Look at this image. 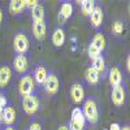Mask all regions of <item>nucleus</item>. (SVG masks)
<instances>
[{
  "mask_svg": "<svg viewBox=\"0 0 130 130\" xmlns=\"http://www.w3.org/2000/svg\"><path fill=\"white\" fill-rule=\"evenodd\" d=\"M12 79V69L8 64L0 65V89H7Z\"/></svg>",
  "mask_w": 130,
  "mask_h": 130,
  "instance_id": "f8f14e48",
  "label": "nucleus"
},
{
  "mask_svg": "<svg viewBox=\"0 0 130 130\" xmlns=\"http://www.w3.org/2000/svg\"><path fill=\"white\" fill-rule=\"evenodd\" d=\"M31 18L34 22H44V7L42 4L35 5L31 9Z\"/></svg>",
  "mask_w": 130,
  "mask_h": 130,
  "instance_id": "6ab92c4d",
  "label": "nucleus"
},
{
  "mask_svg": "<svg viewBox=\"0 0 130 130\" xmlns=\"http://www.w3.org/2000/svg\"><path fill=\"white\" fill-rule=\"evenodd\" d=\"M79 5H81V10H82L83 16L90 17L96 4H95L94 0H82V2L79 3Z\"/></svg>",
  "mask_w": 130,
  "mask_h": 130,
  "instance_id": "412c9836",
  "label": "nucleus"
},
{
  "mask_svg": "<svg viewBox=\"0 0 130 130\" xmlns=\"http://www.w3.org/2000/svg\"><path fill=\"white\" fill-rule=\"evenodd\" d=\"M22 109L29 116L35 115L39 111V99L34 94L22 96Z\"/></svg>",
  "mask_w": 130,
  "mask_h": 130,
  "instance_id": "423d86ee",
  "label": "nucleus"
},
{
  "mask_svg": "<svg viewBox=\"0 0 130 130\" xmlns=\"http://www.w3.org/2000/svg\"><path fill=\"white\" fill-rule=\"evenodd\" d=\"M91 68H92L98 74H100V77H102V79H103L104 74H105V72H107L105 59L103 57V55H100L99 57H96L95 60H92V65H91Z\"/></svg>",
  "mask_w": 130,
  "mask_h": 130,
  "instance_id": "2eb2a0df",
  "label": "nucleus"
},
{
  "mask_svg": "<svg viewBox=\"0 0 130 130\" xmlns=\"http://www.w3.org/2000/svg\"><path fill=\"white\" fill-rule=\"evenodd\" d=\"M57 130H70L69 129V126L68 125H61V126H59V129Z\"/></svg>",
  "mask_w": 130,
  "mask_h": 130,
  "instance_id": "7c9ffc66",
  "label": "nucleus"
},
{
  "mask_svg": "<svg viewBox=\"0 0 130 130\" xmlns=\"http://www.w3.org/2000/svg\"><path fill=\"white\" fill-rule=\"evenodd\" d=\"M121 130H130V124H125L124 126H121Z\"/></svg>",
  "mask_w": 130,
  "mask_h": 130,
  "instance_id": "2f4dec72",
  "label": "nucleus"
},
{
  "mask_svg": "<svg viewBox=\"0 0 130 130\" xmlns=\"http://www.w3.org/2000/svg\"><path fill=\"white\" fill-rule=\"evenodd\" d=\"M72 16H73V4H72V3H68V2L62 3L61 7H60L59 16H57L60 24H64L65 21L69 20Z\"/></svg>",
  "mask_w": 130,
  "mask_h": 130,
  "instance_id": "ddd939ff",
  "label": "nucleus"
},
{
  "mask_svg": "<svg viewBox=\"0 0 130 130\" xmlns=\"http://www.w3.org/2000/svg\"><path fill=\"white\" fill-rule=\"evenodd\" d=\"M8 104V100H7V98L3 92H0V109H4V108L7 107Z\"/></svg>",
  "mask_w": 130,
  "mask_h": 130,
  "instance_id": "bb28decb",
  "label": "nucleus"
},
{
  "mask_svg": "<svg viewBox=\"0 0 130 130\" xmlns=\"http://www.w3.org/2000/svg\"><path fill=\"white\" fill-rule=\"evenodd\" d=\"M22 3H24V5H25V8H34L35 5H38L39 4V2L38 0H22Z\"/></svg>",
  "mask_w": 130,
  "mask_h": 130,
  "instance_id": "a878e982",
  "label": "nucleus"
},
{
  "mask_svg": "<svg viewBox=\"0 0 130 130\" xmlns=\"http://www.w3.org/2000/svg\"><path fill=\"white\" fill-rule=\"evenodd\" d=\"M47 27L44 22H34L32 24V34H34L37 40H43L46 38Z\"/></svg>",
  "mask_w": 130,
  "mask_h": 130,
  "instance_id": "dca6fc26",
  "label": "nucleus"
},
{
  "mask_svg": "<svg viewBox=\"0 0 130 130\" xmlns=\"http://www.w3.org/2000/svg\"><path fill=\"white\" fill-rule=\"evenodd\" d=\"M129 13H130V3H129Z\"/></svg>",
  "mask_w": 130,
  "mask_h": 130,
  "instance_id": "c9c22d12",
  "label": "nucleus"
},
{
  "mask_svg": "<svg viewBox=\"0 0 130 130\" xmlns=\"http://www.w3.org/2000/svg\"><path fill=\"white\" fill-rule=\"evenodd\" d=\"M125 31V25H124V21L121 20H115L113 24H112V34L115 37H122Z\"/></svg>",
  "mask_w": 130,
  "mask_h": 130,
  "instance_id": "b1692460",
  "label": "nucleus"
},
{
  "mask_svg": "<svg viewBox=\"0 0 130 130\" xmlns=\"http://www.w3.org/2000/svg\"><path fill=\"white\" fill-rule=\"evenodd\" d=\"M35 89V81L31 74H25L21 77L20 83H18V92L20 95L26 96V95H32Z\"/></svg>",
  "mask_w": 130,
  "mask_h": 130,
  "instance_id": "20e7f679",
  "label": "nucleus"
},
{
  "mask_svg": "<svg viewBox=\"0 0 130 130\" xmlns=\"http://www.w3.org/2000/svg\"><path fill=\"white\" fill-rule=\"evenodd\" d=\"M51 39H52V43H53L55 47H62L64 43H65V31H64V29L57 27L56 30H53Z\"/></svg>",
  "mask_w": 130,
  "mask_h": 130,
  "instance_id": "f3484780",
  "label": "nucleus"
},
{
  "mask_svg": "<svg viewBox=\"0 0 130 130\" xmlns=\"http://www.w3.org/2000/svg\"><path fill=\"white\" fill-rule=\"evenodd\" d=\"M70 130H85L86 127V118L83 116V112L79 107H75L70 115V122H69Z\"/></svg>",
  "mask_w": 130,
  "mask_h": 130,
  "instance_id": "7ed1b4c3",
  "label": "nucleus"
},
{
  "mask_svg": "<svg viewBox=\"0 0 130 130\" xmlns=\"http://www.w3.org/2000/svg\"><path fill=\"white\" fill-rule=\"evenodd\" d=\"M70 99L73 100L74 104H81L85 102L86 94H85V89H83L82 83L74 82L70 86Z\"/></svg>",
  "mask_w": 130,
  "mask_h": 130,
  "instance_id": "1a4fd4ad",
  "label": "nucleus"
},
{
  "mask_svg": "<svg viewBox=\"0 0 130 130\" xmlns=\"http://www.w3.org/2000/svg\"><path fill=\"white\" fill-rule=\"evenodd\" d=\"M108 130H121V125L117 124V122H113V124H111V126H109Z\"/></svg>",
  "mask_w": 130,
  "mask_h": 130,
  "instance_id": "c85d7f7f",
  "label": "nucleus"
},
{
  "mask_svg": "<svg viewBox=\"0 0 130 130\" xmlns=\"http://www.w3.org/2000/svg\"><path fill=\"white\" fill-rule=\"evenodd\" d=\"M111 99L115 107L121 108L125 105L126 103V89L124 85L116 86V87H112V92H111Z\"/></svg>",
  "mask_w": 130,
  "mask_h": 130,
  "instance_id": "6e6552de",
  "label": "nucleus"
},
{
  "mask_svg": "<svg viewBox=\"0 0 130 130\" xmlns=\"http://www.w3.org/2000/svg\"><path fill=\"white\" fill-rule=\"evenodd\" d=\"M100 78H102L100 74H98L91 67L86 69V72H85V79H86V82H87L89 85H98L100 82Z\"/></svg>",
  "mask_w": 130,
  "mask_h": 130,
  "instance_id": "aec40b11",
  "label": "nucleus"
},
{
  "mask_svg": "<svg viewBox=\"0 0 130 130\" xmlns=\"http://www.w3.org/2000/svg\"><path fill=\"white\" fill-rule=\"evenodd\" d=\"M103 22H104V9H103V5H95L92 13L90 16L91 27L95 29L98 32H100L103 30Z\"/></svg>",
  "mask_w": 130,
  "mask_h": 130,
  "instance_id": "39448f33",
  "label": "nucleus"
},
{
  "mask_svg": "<svg viewBox=\"0 0 130 130\" xmlns=\"http://www.w3.org/2000/svg\"><path fill=\"white\" fill-rule=\"evenodd\" d=\"M103 130H108V129H103Z\"/></svg>",
  "mask_w": 130,
  "mask_h": 130,
  "instance_id": "e433bc0d",
  "label": "nucleus"
},
{
  "mask_svg": "<svg viewBox=\"0 0 130 130\" xmlns=\"http://www.w3.org/2000/svg\"><path fill=\"white\" fill-rule=\"evenodd\" d=\"M82 112L86 118V122L91 126H95L99 122V105L94 96H87L83 102Z\"/></svg>",
  "mask_w": 130,
  "mask_h": 130,
  "instance_id": "f257e3e1",
  "label": "nucleus"
},
{
  "mask_svg": "<svg viewBox=\"0 0 130 130\" xmlns=\"http://www.w3.org/2000/svg\"><path fill=\"white\" fill-rule=\"evenodd\" d=\"M126 68H127V72L130 73V52H129V55L126 57Z\"/></svg>",
  "mask_w": 130,
  "mask_h": 130,
  "instance_id": "c756f323",
  "label": "nucleus"
},
{
  "mask_svg": "<svg viewBox=\"0 0 130 130\" xmlns=\"http://www.w3.org/2000/svg\"><path fill=\"white\" fill-rule=\"evenodd\" d=\"M108 79H109V83H111L112 87H116V86L122 85L124 74H122L121 69L118 68L117 65H115V67H112L109 69V72H108Z\"/></svg>",
  "mask_w": 130,
  "mask_h": 130,
  "instance_id": "9b49d317",
  "label": "nucleus"
},
{
  "mask_svg": "<svg viewBox=\"0 0 130 130\" xmlns=\"http://www.w3.org/2000/svg\"><path fill=\"white\" fill-rule=\"evenodd\" d=\"M44 86V90L47 94L50 95H56L60 90V79H59V75L55 73V72H50L47 78L43 83Z\"/></svg>",
  "mask_w": 130,
  "mask_h": 130,
  "instance_id": "0eeeda50",
  "label": "nucleus"
},
{
  "mask_svg": "<svg viewBox=\"0 0 130 130\" xmlns=\"http://www.w3.org/2000/svg\"><path fill=\"white\" fill-rule=\"evenodd\" d=\"M87 55L91 60H95L96 57H99L102 55V52L99 51V48H98L95 44H92V43H90L89 44V48H87Z\"/></svg>",
  "mask_w": 130,
  "mask_h": 130,
  "instance_id": "393cba45",
  "label": "nucleus"
},
{
  "mask_svg": "<svg viewBox=\"0 0 130 130\" xmlns=\"http://www.w3.org/2000/svg\"><path fill=\"white\" fill-rule=\"evenodd\" d=\"M13 69L18 74H26L29 70V61L25 55H16L13 59Z\"/></svg>",
  "mask_w": 130,
  "mask_h": 130,
  "instance_id": "9d476101",
  "label": "nucleus"
},
{
  "mask_svg": "<svg viewBox=\"0 0 130 130\" xmlns=\"http://www.w3.org/2000/svg\"><path fill=\"white\" fill-rule=\"evenodd\" d=\"M91 43H92V44H95L98 48H99L100 52H103V51L105 50V47H107L105 37L102 34V32H98V34H95L94 38H92V40H91Z\"/></svg>",
  "mask_w": 130,
  "mask_h": 130,
  "instance_id": "5701e85b",
  "label": "nucleus"
},
{
  "mask_svg": "<svg viewBox=\"0 0 130 130\" xmlns=\"http://www.w3.org/2000/svg\"><path fill=\"white\" fill-rule=\"evenodd\" d=\"M29 130H42V125L39 122H32V124H30Z\"/></svg>",
  "mask_w": 130,
  "mask_h": 130,
  "instance_id": "cd10ccee",
  "label": "nucleus"
},
{
  "mask_svg": "<svg viewBox=\"0 0 130 130\" xmlns=\"http://www.w3.org/2000/svg\"><path fill=\"white\" fill-rule=\"evenodd\" d=\"M2 21H3V10L0 8V24H2Z\"/></svg>",
  "mask_w": 130,
  "mask_h": 130,
  "instance_id": "72a5a7b5",
  "label": "nucleus"
},
{
  "mask_svg": "<svg viewBox=\"0 0 130 130\" xmlns=\"http://www.w3.org/2000/svg\"><path fill=\"white\" fill-rule=\"evenodd\" d=\"M16 109L12 105H7L3 111V122L7 125V126H12L14 122H16Z\"/></svg>",
  "mask_w": 130,
  "mask_h": 130,
  "instance_id": "4468645a",
  "label": "nucleus"
},
{
  "mask_svg": "<svg viewBox=\"0 0 130 130\" xmlns=\"http://www.w3.org/2000/svg\"><path fill=\"white\" fill-rule=\"evenodd\" d=\"M13 48L17 55H25L30 48V40L25 32L20 31L13 38Z\"/></svg>",
  "mask_w": 130,
  "mask_h": 130,
  "instance_id": "f03ea898",
  "label": "nucleus"
},
{
  "mask_svg": "<svg viewBox=\"0 0 130 130\" xmlns=\"http://www.w3.org/2000/svg\"><path fill=\"white\" fill-rule=\"evenodd\" d=\"M4 130H16V129H14L13 126H7V127H5Z\"/></svg>",
  "mask_w": 130,
  "mask_h": 130,
  "instance_id": "f704fd0d",
  "label": "nucleus"
},
{
  "mask_svg": "<svg viewBox=\"0 0 130 130\" xmlns=\"http://www.w3.org/2000/svg\"><path fill=\"white\" fill-rule=\"evenodd\" d=\"M3 111L4 109H0V122H3Z\"/></svg>",
  "mask_w": 130,
  "mask_h": 130,
  "instance_id": "473e14b6",
  "label": "nucleus"
},
{
  "mask_svg": "<svg viewBox=\"0 0 130 130\" xmlns=\"http://www.w3.org/2000/svg\"><path fill=\"white\" fill-rule=\"evenodd\" d=\"M24 9H25V5L22 3V0H12V2L9 3V12L13 16L22 13Z\"/></svg>",
  "mask_w": 130,
  "mask_h": 130,
  "instance_id": "4be33fe9",
  "label": "nucleus"
},
{
  "mask_svg": "<svg viewBox=\"0 0 130 130\" xmlns=\"http://www.w3.org/2000/svg\"><path fill=\"white\" fill-rule=\"evenodd\" d=\"M47 75H48L47 69L43 67V65H37V68L34 70V74H32L35 83L43 85V83H44V81H46V78H47Z\"/></svg>",
  "mask_w": 130,
  "mask_h": 130,
  "instance_id": "a211bd4d",
  "label": "nucleus"
}]
</instances>
